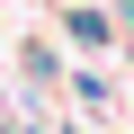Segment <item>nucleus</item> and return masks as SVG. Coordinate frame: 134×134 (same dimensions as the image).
Returning a JSON list of instances; mask_svg holds the SVG:
<instances>
[{"instance_id": "1", "label": "nucleus", "mask_w": 134, "mask_h": 134, "mask_svg": "<svg viewBox=\"0 0 134 134\" xmlns=\"http://www.w3.org/2000/svg\"><path fill=\"white\" fill-rule=\"evenodd\" d=\"M54 27H63V45H81V54H116V9H98V0H63Z\"/></svg>"}, {"instance_id": "2", "label": "nucleus", "mask_w": 134, "mask_h": 134, "mask_svg": "<svg viewBox=\"0 0 134 134\" xmlns=\"http://www.w3.org/2000/svg\"><path fill=\"white\" fill-rule=\"evenodd\" d=\"M72 98H81L90 116H107V107H116V81H107V72H72Z\"/></svg>"}, {"instance_id": "3", "label": "nucleus", "mask_w": 134, "mask_h": 134, "mask_svg": "<svg viewBox=\"0 0 134 134\" xmlns=\"http://www.w3.org/2000/svg\"><path fill=\"white\" fill-rule=\"evenodd\" d=\"M18 72H27V81H45V90H54V81H72V72H63V54H54V45H27V54H18Z\"/></svg>"}, {"instance_id": "4", "label": "nucleus", "mask_w": 134, "mask_h": 134, "mask_svg": "<svg viewBox=\"0 0 134 134\" xmlns=\"http://www.w3.org/2000/svg\"><path fill=\"white\" fill-rule=\"evenodd\" d=\"M116 27H125V36H134V0H116Z\"/></svg>"}, {"instance_id": "5", "label": "nucleus", "mask_w": 134, "mask_h": 134, "mask_svg": "<svg viewBox=\"0 0 134 134\" xmlns=\"http://www.w3.org/2000/svg\"><path fill=\"white\" fill-rule=\"evenodd\" d=\"M9 134H54V125H9Z\"/></svg>"}, {"instance_id": "6", "label": "nucleus", "mask_w": 134, "mask_h": 134, "mask_svg": "<svg viewBox=\"0 0 134 134\" xmlns=\"http://www.w3.org/2000/svg\"><path fill=\"white\" fill-rule=\"evenodd\" d=\"M54 134H90V125H54Z\"/></svg>"}, {"instance_id": "7", "label": "nucleus", "mask_w": 134, "mask_h": 134, "mask_svg": "<svg viewBox=\"0 0 134 134\" xmlns=\"http://www.w3.org/2000/svg\"><path fill=\"white\" fill-rule=\"evenodd\" d=\"M0 45H9V36H0Z\"/></svg>"}]
</instances>
